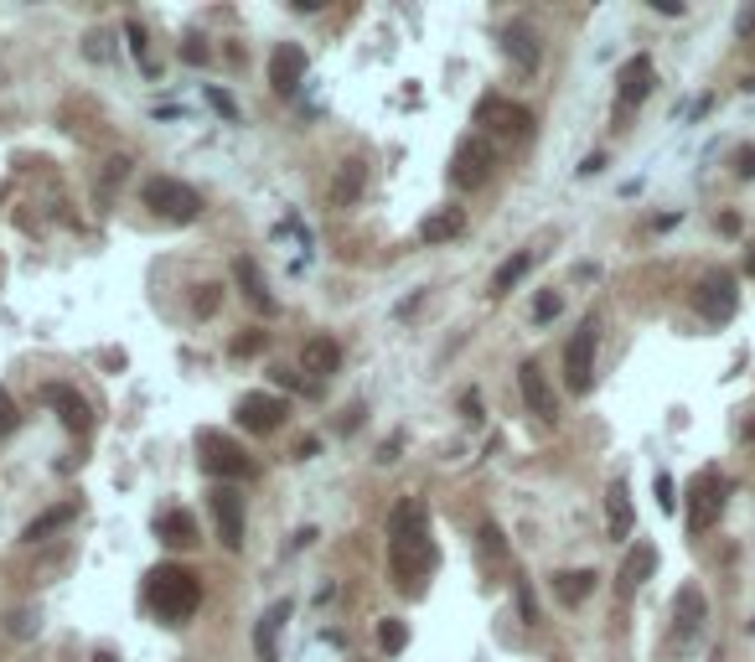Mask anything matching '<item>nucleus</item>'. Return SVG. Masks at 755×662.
Listing matches in <instances>:
<instances>
[{
  "mask_svg": "<svg viewBox=\"0 0 755 662\" xmlns=\"http://www.w3.org/2000/svg\"><path fill=\"white\" fill-rule=\"evenodd\" d=\"M42 399L57 409V419H63V430H73V435H88V430H94V414H88V399H83V394H73L68 383H47V388H42Z\"/></svg>",
  "mask_w": 755,
  "mask_h": 662,
  "instance_id": "14",
  "label": "nucleus"
},
{
  "mask_svg": "<svg viewBox=\"0 0 755 662\" xmlns=\"http://www.w3.org/2000/svg\"><path fill=\"white\" fill-rule=\"evenodd\" d=\"M264 347H269L264 331H244V337H233V347H228V352H233V357H259Z\"/></svg>",
  "mask_w": 755,
  "mask_h": 662,
  "instance_id": "30",
  "label": "nucleus"
},
{
  "mask_svg": "<svg viewBox=\"0 0 755 662\" xmlns=\"http://www.w3.org/2000/svg\"><path fill=\"white\" fill-rule=\"evenodd\" d=\"M724 513V476L714 466H704L688 481V533H709Z\"/></svg>",
  "mask_w": 755,
  "mask_h": 662,
  "instance_id": "5",
  "label": "nucleus"
},
{
  "mask_svg": "<svg viewBox=\"0 0 755 662\" xmlns=\"http://www.w3.org/2000/svg\"><path fill=\"white\" fill-rule=\"evenodd\" d=\"M476 125H487V130H497V135H528L533 130V114L523 109V104H507V99H497V94H487L476 104Z\"/></svg>",
  "mask_w": 755,
  "mask_h": 662,
  "instance_id": "10",
  "label": "nucleus"
},
{
  "mask_svg": "<svg viewBox=\"0 0 755 662\" xmlns=\"http://www.w3.org/2000/svg\"><path fill=\"white\" fill-rule=\"evenodd\" d=\"M559 306H564V300H559L554 290H543V295H538V306H533V321H538V326H543V321H554V316H559Z\"/></svg>",
  "mask_w": 755,
  "mask_h": 662,
  "instance_id": "34",
  "label": "nucleus"
},
{
  "mask_svg": "<svg viewBox=\"0 0 755 662\" xmlns=\"http://www.w3.org/2000/svg\"><path fill=\"white\" fill-rule=\"evenodd\" d=\"M285 414H290V404L280 394H244L238 399V425L249 435H275L285 425Z\"/></svg>",
  "mask_w": 755,
  "mask_h": 662,
  "instance_id": "9",
  "label": "nucleus"
},
{
  "mask_svg": "<svg viewBox=\"0 0 755 662\" xmlns=\"http://www.w3.org/2000/svg\"><path fill=\"white\" fill-rule=\"evenodd\" d=\"M745 275H750V280H755V244H750V249H745Z\"/></svg>",
  "mask_w": 755,
  "mask_h": 662,
  "instance_id": "45",
  "label": "nucleus"
},
{
  "mask_svg": "<svg viewBox=\"0 0 755 662\" xmlns=\"http://www.w3.org/2000/svg\"><path fill=\"white\" fill-rule=\"evenodd\" d=\"M125 37H130V52L140 57V68H145V73H156V63H150V47H145V32H140V21H125Z\"/></svg>",
  "mask_w": 755,
  "mask_h": 662,
  "instance_id": "31",
  "label": "nucleus"
},
{
  "mask_svg": "<svg viewBox=\"0 0 755 662\" xmlns=\"http://www.w3.org/2000/svg\"><path fill=\"white\" fill-rule=\"evenodd\" d=\"M735 176H740V182H750V176H755V145L735 150Z\"/></svg>",
  "mask_w": 755,
  "mask_h": 662,
  "instance_id": "37",
  "label": "nucleus"
},
{
  "mask_svg": "<svg viewBox=\"0 0 755 662\" xmlns=\"http://www.w3.org/2000/svg\"><path fill=\"white\" fill-rule=\"evenodd\" d=\"M378 647H383L388 657H394V652H404V647H409V626H404V621H394V616H388V621H378Z\"/></svg>",
  "mask_w": 755,
  "mask_h": 662,
  "instance_id": "29",
  "label": "nucleus"
},
{
  "mask_svg": "<svg viewBox=\"0 0 755 662\" xmlns=\"http://www.w3.org/2000/svg\"><path fill=\"white\" fill-rule=\"evenodd\" d=\"M735 26H740V37H750V32H755V6H745V11H740V21H735Z\"/></svg>",
  "mask_w": 755,
  "mask_h": 662,
  "instance_id": "42",
  "label": "nucleus"
},
{
  "mask_svg": "<svg viewBox=\"0 0 755 662\" xmlns=\"http://www.w3.org/2000/svg\"><path fill=\"white\" fill-rule=\"evenodd\" d=\"M518 388H523V404H528L538 419H559V399H554V388H549V378H543L538 363H523V368H518Z\"/></svg>",
  "mask_w": 755,
  "mask_h": 662,
  "instance_id": "15",
  "label": "nucleus"
},
{
  "mask_svg": "<svg viewBox=\"0 0 755 662\" xmlns=\"http://www.w3.org/2000/svg\"><path fill=\"white\" fill-rule=\"evenodd\" d=\"M388 559H394V580L409 590L414 580H425L435 569V544H430V507L425 497H404L388 513Z\"/></svg>",
  "mask_w": 755,
  "mask_h": 662,
  "instance_id": "1",
  "label": "nucleus"
},
{
  "mask_svg": "<svg viewBox=\"0 0 755 662\" xmlns=\"http://www.w3.org/2000/svg\"><path fill=\"white\" fill-rule=\"evenodd\" d=\"M466 233V213L461 207H445V213H430L419 223V244H450V238Z\"/></svg>",
  "mask_w": 755,
  "mask_h": 662,
  "instance_id": "23",
  "label": "nucleus"
},
{
  "mask_svg": "<svg viewBox=\"0 0 755 662\" xmlns=\"http://www.w3.org/2000/svg\"><path fill=\"white\" fill-rule=\"evenodd\" d=\"M197 461H202V471L213 476V481H228L233 476H249V456H244V445H238L233 435H223V430H202L197 435Z\"/></svg>",
  "mask_w": 755,
  "mask_h": 662,
  "instance_id": "4",
  "label": "nucleus"
},
{
  "mask_svg": "<svg viewBox=\"0 0 755 662\" xmlns=\"http://www.w3.org/2000/svg\"><path fill=\"white\" fill-rule=\"evenodd\" d=\"M476 538H481V549H487L492 559H507V544H502V528H497V523H481Z\"/></svg>",
  "mask_w": 755,
  "mask_h": 662,
  "instance_id": "33",
  "label": "nucleus"
},
{
  "mask_svg": "<svg viewBox=\"0 0 755 662\" xmlns=\"http://www.w3.org/2000/svg\"><path fill=\"white\" fill-rule=\"evenodd\" d=\"M140 197H145L150 213L166 218V223H192V218L202 213V197H197L187 182H176V176H150Z\"/></svg>",
  "mask_w": 755,
  "mask_h": 662,
  "instance_id": "3",
  "label": "nucleus"
},
{
  "mask_svg": "<svg viewBox=\"0 0 755 662\" xmlns=\"http://www.w3.org/2000/svg\"><path fill=\"white\" fill-rule=\"evenodd\" d=\"M156 533H161V544H171V549H192L197 544V518L181 513V507H171V513L156 518Z\"/></svg>",
  "mask_w": 755,
  "mask_h": 662,
  "instance_id": "25",
  "label": "nucleus"
},
{
  "mask_svg": "<svg viewBox=\"0 0 755 662\" xmlns=\"http://www.w3.org/2000/svg\"><path fill=\"white\" fill-rule=\"evenodd\" d=\"M16 419H21V414H16L11 394H6V388H0V435H11V430H16Z\"/></svg>",
  "mask_w": 755,
  "mask_h": 662,
  "instance_id": "38",
  "label": "nucleus"
},
{
  "mask_svg": "<svg viewBox=\"0 0 755 662\" xmlns=\"http://www.w3.org/2000/svg\"><path fill=\"white\" fill-rule=\"evenodd\" d=\"M704 616H709V600L699 585H683L678 600H673V621H678V642H693L704 631Z\"/></svg>",
  "mask_w": 755,
  "mask_h": 662,
  "instance_id": "16",
  "label": "nucleus"
},
{
  "mask_svg": "<svg viewBox=\"0 0 755 662\" xmlns=\"http://www.w3.org/2000/svg\"><path fill=\"white\" fill-rule=\"evenodd\" d=\"M461 414H466V419H481V399L466 394V399H461Z\"/></svg>",
  "mask_w": 755,
  "mask_h": 662,
  "instance_id": "43",
  "label": "nucleus"
},
{
  "mask_svg": "<svg viewBox=\"0 0 755 662\" xmlns=\"http://www.w3.org/2000/svg\"><path fill=\"white\" fill-rule=\"evenodd\" d=\"M631 528H637L631 492H626V481H611V492H606V533L611 538H631Z\"/></svg>",
  "mask_w": 755,
  "mask_h": 662,
  "instance_id": "22",
  "label": "nucleus"
},
{
  "mask_svg": "<svg viewBox=\"0 0 755 662\" xmlns=\"http://www.w3.org/2000/svg\"><path fill=\"white\" fill-rule=\"evenodd\" d=\"M290 621V600H275L264 616H259V626H254V652H259V662H280V647H275V637H280V626Z\"/></svg>",
  "mask_w": 755,
  "mask_h": 662,
  "instance_id": "20",
  "label": "nucleus"
},
{
  "mask_svg": "<svg viewBox=\"0 0 755 662\" xmlns=\"http://www.w3.org/2000/svg\"><path fill=\"white\" fill-rule=\"evenodd\" d=\"M300 83H306V47H295V42L275 47V57H269V88L290 99V94H300Z\"/></svg>",
  "mask_w": 755,
  "mask_h": 662,
  "instance_id": "13",
  "label": "nucleus"
},
{
  "mask_svg": "<svg viewBox=\"0 0 755 662\" xmlns=\"http://www.w3.org/2000/svg\"><path fill=\"white\" fill-rule=\"evenodd\" d=\"M181 63H207V47H202V42L192 37L187 47H181Z\"/></svg>",
  "mask_w": 755,
  "mask_h": 662,
  "instance_id": "40",
  "label": "nucleus"
},
{
  "mask_svg": "<svg viewBox=\"0 0 755 662\" xmlns=\"http://www.w3.org/2000/svg\"><path fill=\"white\" fill-rule=\"evenodd\" d=\"M207 104H213V109H218V114L228 119V125H238V104H233V99L223 94V88H207Z\"/></svg>",
  "mask_w": 755,
  "mask_h": 662,
  "instance_id": "36",
  "label": "nucleus"
},
{
  "mask_svg": "<svg viewBox=\"0 0 755 662\" xmlns=\"http://www.w3.org/2000/svg\"><path fill=\"white\" fill-rule=\"evenodd\" d=\"M518 611H523V621H528V626L538 621V600H533V590H528V585H518Z\"/></svg>",
  "mask_w": 755,
  "mask_h": 662,
  "instance_id": "39",
  "label": "nucleus"
},
{
  "mask_svg": "<svg viewBox=\"0 0 755 662\" xmlns=\"http://www.w3.org/2000/svg\"><path fill=\"white\" fill-rule=\"evenodd\" d=\"M693 306H699V316L714 321V326L730 321L735 306H740V280L730 275V269H714V275H704L699 290H693Z\"/></svg>",
  "mask_w": 755,
  "mask_h": 662,
  "instance_id": "7",
  "label": "nucleus"
},
{
  "mask_svg": "<svg viewBox=\"0 0 755 662\" xmlns=\"http://www.w3.org/2000/svg\"><path fill=\"white\" fill-rule=\"evenodd\" d=\"M233 280H238V290L249 295V306H254L259 316H275V311H280V300L269 295V285H264V275H259V264H254V259L238 254V259H233Z\"/></svg>",
  "mask_w": 755,
  "mask_h": 662,
  "instance_id": "17",
  "label": "nucleus"
},
{
  "mask_svg": "<svg viewBox=\"0 0 755 662\" xmlns=\"http://www.w3.org/2000/svg\"><path fill=\"white\" fill-rule=\"evenodd\" d=\"M502 52L512 57V63H518L523 73H533L538 68V57H543V47H538V32L528 21H512L507 32H502Z\"/></svg>",
  "mask_w": 755,
  "mask_h": 662,
  "instance_id": "18",
  "label": "nucleus"
},
{
  "mask_svg": "<svg viewBox=\"0 0 755 662\" xmlns=\"http://www.w3.org/2000/svg\"><path fill=\"white\" fill-rule=\"evenodd\" d=\"M300 368L311 373V383H316V378H331V373L342 368V347L331 342V337H311L306 347H300Z\"/></svg>",
  "mask_w": 755,
  "mask_h": 662,
  "instance_id": "21",
  "label": "nucleus"
},
{
  "mask_svg": "<svg viewBox=\"0 0 755 662\" xmlns=\"http://www.w3.org/2000/svg\"><path fill=\"white\" fill-rule=\"evenodd\" d=\"M94 662H114V652H99V657H94Z\"/></svg>",
  "mask_w": 755,
  "mask_h": 662,
  "instance_id": "46",
  "label": "nucleus"
},
{
  "mask_svg": "<svg viewBox=\"0 0 755 662\" xmlns=\"http://www.w3.org/2000/svg\"><path fill=\"white\" fill-rule=\"evenodd\" d=\"M652 83H657V73H652V57H647V52L626 57V68L616 73V104H621V114H626V109H637V104L652 94Z\"/></svg>",
  "mask_w": 755,
  "mask_h": 662,
  "instance_id": "12",
  "label": "nucleus"
},
{
  "mask_svg": "<svg viewBox=\"0 0 755 662\" xmlns=\"http://www.w3.org/2000/svg\"><path fill=\"white\" fill-rule=\"evenodd\" d=\"M719 233H730V238H735V233H740V218H735V213H724V218H719Z\"/></svg>",
  "mask_w": 755,
  "mask_h": 662,
  "instance_id": "44",
  "label": "nucleus"
},
{
  "mask_svg": "<svg viewBox=\"0 0 755 662\" xmlns=\"http://www.w3.org/2000/svg\"><path fill=\"white\" fill-rule=\"evenodd\" d=\"M652 569H657V549H652V544H637V549L626 554V564H621V595H631L637 585H647Z\"/></svg>",
  "mask_w": 755,
  "mask_h": 662,
  "instance_id": "26",
  "label": "nucleus"
},
{
  "mask_svg": "<svg viewBox=\"0 0 755 662\" xmlns=\"http://www.w3.org/2000/svg\"><path fill=\"white\" fill-rule=\"evenodd\" d=\"M652 487H657V507H662V513H673V507H678V497H673V476H668V471H657Z\"/></svg>",
  "mask_w": 755,
  "mask_h": 662,
  "instance_id": "35",
  "label": "nucleus"
},
{
  "mask_svg": "<svg viewBox=\"0 0 755 662\" xmlns=\"http://www.w3.org/2000/svg\"><path fill=\"white\" fill-rule=\"evenodd\" d=\"M595 321H585L575 337H569L564 347V383H569V394H590L595 388Z\"/></svg>",
  "mask_w": 755,
  "mask_h": 662,
  "instance_id": "8",
  "label": "nucleus"
},
{
  "mask_svg": "<svg viewBox=\"0 0 755 662\" xmlns=\"http://www.w3.org/2000/svg\"><path fill=\"white\" fill-rule=\"evenodd\" d=\"M207 507H213V523H218L223 549H244V497H238L233 487H213Z\"/></svg>",
  "mask_w": 755,
  "mask_h": 662,
  "instance_id": "11",
  "label": "nucleus"
},
{
  "mask_svg": "<svg viewBox=\"0 0 755 662\" xmlns=\"http://www.w3.org/2000/svg\"><path fill=\"white\" fill-rule=\"evenodd\" d=\"M492 166H497V156H492V140L466 135V140L456 145V156H450V182H456L461 192H476V187H487Z\"/></svg>",
  "mask_w": 755,
  "mask_h": 662,
  "instance_id": "6",
  "label": "nucleus"
},
{
  "mask_svg": "<svg viewBox=\"0 0 755 662\" xmlns=\"http://www.w3.org/2000/svg\"><path fill=\"white\" fill-rule=\"evenodd\" d=\"M590 590H595V569H559L554 575V595L564 600V606H580Z\"/></svg>",
  "mask_w": 755,
  "mask_h": 662,
  "instance_id": "27",
  "label": "nucleus"
},
{
  "mask_svg": "<svg viewBox=\"0 0 755 662\" xmlns=\"http://www.w3.org/2000/svg\"><path fill=\"white\" fill-rule=\"evenodd\" d=\"M218 300H223V285H197L192 311H197V316H213V311H218Z\"/></svg>",
  "mask_w": 755,
  "mask_h": 662,
  "instance_id": "32",
  "label": "nucleus"
},
{
  "mask_svg": "<svg viewBox=\"0 0 755 662\" xmlns=\"http://www.w3.org/2000/svg\"><path fill=\"white\" fill-rule=\"evenodd\" d=\"M145 600H150V611H156L161 621L181 626L202 606V580L192 575L187 564H161V569L145 575Z\"/></svg>",
  "mask_w": 755,
  "mask_h": 662,
  "instance_id": "2",
  "label": "nucleus"
},
{
  "mask_svg": "<svg viewBox=\"0 0 755 662\" xmlns=\"http://www.w3.org/2000/svg\"><path fill=\"white\" fill-rule=\"evenodd\" d=\"M362 187H368V161H342L337 166V176H331V187H326V197H331V207H352L357 197H362Z\"/></svg>",
  "mask_w": 755,
  "mask_h": 662,
  "instance_id": "19",
  "label": "nucleus"
},
{
  "mask_svg": "<svg viewBox=\"0 0 755 662\" xmlns=\"http://www.w3.org/2000/svg\"><path fill=\"white\" fill-rule=\"evenodd\" d=\"M652 11H662V16H683V0H652Z\"/></svg>",
  "mask_w": 755,
  "mask_h": 662,
  "instance_id": "41",
  "label": "nucleus"
},
{
  "mask_svg": "<svg viewBox=\"0 0 755 662\" xmlns=\"http://www.w3.org/2000/svg\"><path fill=\"white\" fill-rule=\"evenodd\" d=\"M750 440H755V419H750Z\"/></svg>",
  "mask_w": 755,
  "mask_h": 662,
  "instance_id": "47",
  "label": "nucleus"
},
{
  "mask_svg": "<svg viewBox=\"0 0 755 662\" xmlns=\"http://www.w3.org/2000/svg\"><path fill=\"white\" fill-rule=\"evenodd\" d=\"M533 269V249H523V254H512V259H502V269L492 275V295H507V290H518V280Z\"/></svg>",
  "mask_w": 755,
  "mask_h": 662,
  "instance_id": "28",
  "label": "nucleus"
},
{
  "mask_svg": "<svg viewBox=\"0 0 755 662\" xmlns=\"http://www.w3.org/2000/svg\"><path fill=\"white\" fill-rule=\"evenodd\" d=\"M73 518H78V502H57V507H47L42 518H32V523L21 528V544H42V538H52L57 528H68Z\"/></svg>",
  "mask_w": 755,
  "mask_h": 662,
  "instance_id": "24",
  "label": "nucleus"
}]
</instances>
